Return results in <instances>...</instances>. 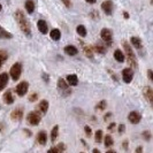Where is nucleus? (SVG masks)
Returning a JSON list of instances; mask_svg holds the SVG:
<instances>
[{
    "label": "nucleus",
    "instance_id": "f257e3e1",
    "mask_svg": "<svg viewBox=\"0 0 153 153\" xmlns=\"http://www.w3.org/2000/svg\"><path fill=\"white\" fill-rule=\"evenodd\" d=\"M15 19L17 23H19V25H20V28H21V30L27 35V36H30L31 33V29H30V24H29V21L27 20V17L24 16L21 10H17L15 13Z\"/></svg>",
    "mask_w": 153,
    "mask_h": 153
},
{
    "label": "nucleus",
    "instance_id": "f03ea898",
    "mask_svg": "<svg viewBox=\"0 0 153 153\" xmlns=\"http://www.w3.org/2000/svg\"><path fill=\"white\" fill-rule=\"evenodd\" d=\"M123 48L126 51V56L128 59V63L130 65L132 68H136L137 67V62H136V56H135V53L132 52L130 45L128 43H123Z\"/></svg>",
    "mask_w": 153,
    "mask_h": 153
},
{
    "label": "nucleus",
    "instance_id": "7ed1b4c3",
    "mask_svg": "<svg viewBox=\"0 0 153 153\" xmlns=\"http://www.w3.org/2000/svg\"><path fill=\"white\" fill-rule=\"evenodd\" d=\"M21 73H22V65L20 62L17 63H14L10 68V76L14 81H17L20 76H21Z\"/></svg>",
    "mask_w": 153,
    "mask_h": 153
},
{
    "label": "nucleus",
    "instance_id": "20e7f679",
    "mask_svg": "<svg viewBox=\"0 0 153 153\" xmlns=\"http://www.w3.org/2000/svg\"><path fill=\"white\" fill-rule=\"evenodd\" d=\"M40 120H42V116H40L39 112H31L28 115V122L30 123L31 126H37V124H39Z\"/></svg>",
    "mask_w": 153,
    "mask_h": 153
},
{
    "label": "nucleus",
    "instance_id": "39448f33",
    "mask_svg": "<svg viewBox=\"0 0 153 153\" xmlns=\"http://www.w3.org/2000/svg\"><path fill=\"white\" fill-rule=\"evenodd\" d=\"M28 88H29V84H28L27 82H21V83H19L17 86L15 88L16 94L20 96V97H23V96L28 92Z\"/></svg>",
    "mask_w": 153,
    "mask_h": 153
},
{
    "label": "nucleus",
    "instance_id": "423d86ee",
    "mask_svg": "<svg viewBox=\"0 0 153 153\" xmlns=\"http://www.w3.org/2000/svg\"><path fill=\"white\" fill-rule=\"evenodd\" d=\"M134 77V70L131 68H124L122 70V78L126 83H130Z\"/></svg>",
    "mask_w": 153,
    "mask_h": 153
},
{
    "label": "nucleus",
    "instance_id": "0eeeda50",
    "mask_svg": "<svg viewBox=\"0 0 153 153\" xmlns=\"http://www.w3.org/2000/svg\"><path fill=\"white\" fill-rule=\"evenodd\" d=\"M100 36H101V38H102L104 42H106V43H108V44H111L113 35H112V31L109 30V29H107V28L102 29L101 32H100Z\"/></svg>",
    "mask_w": 153,
    "mask_h": 153
},
{
    "label": "nucleus",
    "instance_id": "6e6552de",
    "mask_svg": "<svg viewBox=\"0 0 153 153\" xmlns=\"http://www.w3.org/2000/svg\"><path fill=\"white\" fill-rule=\"evenodd\" d=\"M101 8H102V10L105 12V14H107V15H112L114 6H113V2H112L111 0H107V1H104V2H102Z\"/></svg>",
    "mask_w": 153,
    "mask_h": 153
},
{
    "label": "nucleus",
    "instance_id": "1a4fd4ad",
    "mask_svg": "<svg viewBox=\"0 0 153 153\" xmlns=\"http://www.w3.org/2000/svg\"><path fill=\"white\" fill-rule=\"evenodd\" d=\"M58 86H59V89L63 92V94H65V96H67V94H69V93L71 92L70 90H69L68 83H67L65 79H62V78H60V79L58 81Z\"/></svg>",
    "mask_w": 153,
    "mask_h": 153
},
{
    "label": "nucleus",
    "instance_id": "9d476101",
    "mask_svg": "<svg viewBox=\"0 0 153 153\" xmlns=\"http://www.w3.org/2000/svg\"><path fill=\"white\" fill-rule=\"evenodd\" d=\"M128 119H129V121H130L131 123H134V124H137L139 121H140V119H142V116H140V114L138 113V112H131L130 114H129V116H128Z\"/></svg>",
    "mask_w": 153,
    "mask_h": 153
},
{
    "label": "nucleus",
    "instance_id": "9b49d317",
    "mask_svg": "<svg viewBox=\"0 0 153 153\" xmlns=\"http://www.w3.org/2000/svg\"><path fill=\"white\" fill-rule=\"evenodd\" d=\"M22 116H23V108L19 107L12 112V119L15 120V121H20L22 119Z\"/></svg>",
    "mask_w": 153,
    "mask_h": 153
},
{
    "label": "nucleus",
    "instance_id": "f8f14e48",
    "mask_svg": "<svg viewBox=\"0 0 153 153\" xmlns=\"http://www.w3.org/2000/svg\"><path fill=\"white\" fill-rule=\"evenodd\" d=\"M8 83V75L6 73H2L0 74V91L5 89V86Z\"/></svg>",
    "mask_w": 153,
    "mask_h": 153
},
{
    "label": "nucleus",
    "instance_id": "ddd939ff",
    "mask_svg": "<svg viewBox=\"0 0 153 153\" xmlns=\"http://www.w3.org/2000/svg\"><path fill=\"white\" fill-rule=\"evenodd\" d=\"M37 27H38V30L43 33V35H45L47 33V30H48V28H47V24L44 20H39L38 23H37Z\"/></svg>",
    "mask_w": 153,
    "mask_h": 153
},
{
    "label": "nucleus",
    "instance_id": "4468645a",
    "mask_svg": "<svg viewBox=\"0 0 153 153\" xmlns=\"http://www.w3.org/2000/svg\"><path fill=\"white\" fill-rule=\"evenodd\" d=\"M46 140H47V135H46L45 131H39L38 137H37V142H38L40 145H45Z\"/></svg>",
    "mask_w": 153,
    "mask_h": 153
},
{
    "label": "nucleus",
    "instance_id": "2eb2a0df",
    "mask_svg": "<svg viewBox=\"0 0 153 153\" xmlns=\"http://www.w3.org/2000/svg\"><path fill=\"white\" fill-rule=\"evenodd\" d=\"M144 96L146 97V99L152 104L153 102V91L150 86H146L145 89H144Z\"/></svg>",
    "mask_w": 153,
    "mask_h": 153
},
{
    "label": "nucleus",
    "instance_id": "dca6fc26",
    "mask_svg": "<svg viewBox=\"0 0 153 153\" xmlns=\"http://www.w3.org/2000/svg\"><path fill=\"white\" fill-rule=\"evenodd\" d=\"M65 52L68 54V55H76L78 50H77L75 46L73 45H67L65 47Z\"/></svg>",
    "mask_w": 153,
    "mask_h": 153
},
{
    "label": "nucleus",
    "instance_id": "f3484780",
    "mask_svg": "<svg viewBox=\"0 0 153 153\" xmlns=\"http://www.w3.org/2000/svg\"><path fill=\"white\" fill-rule=\"evenodd\" d=\"M67 83H68V85H70V86L77 85L78 79H77L76 75H68V76H67Z\"/></svg>",
    "mask_w": 153,
    "mask_h": 153
},
{
    "label": "nucleus",
    "instance_id": "a211bd4d",
    "mask_svg": "<svg viewBox=\"0 0 153 153\" xmlns=\"http://www.w3.org/2000/svg\"><path fill=\"white\" fill-rule=\"evenodd\" d=\"M114 58H115V60L116 61H119V62H123L124 61V53H123L121 50H116L114 52Z\"/></svg>",
    "mask_w": 153,
    "mask_h": 153
},
{
    "label": "nucleus",
    "instance_id": "6ab92c4d",
    "mask_svg": "<svg viewBox=\"0 0 153 153\" xmlns=\"http://www.w3.org/2000/svg\"><path fill=\"white\" fill-rule=\"evenodd\" d=\"M25 9H27V12H28L29 14H32V13H33V10H35V4H33L32 0H27V1H25Z\"/></svg>",
    "mask_w": 153,
    "mask_h": 153
},
{
    "label": "nucleus",
    "instance_id": "aec40b11",
    "mask_svg": "<svg viewBox=\"0 0 153 153\" xmlns=\"http://www.w3.org/2000/svg\"><path fill=\"white\" fill-rule=\"evenodd\" d=\"M4 101H5L6 104H13V102H14V97H13L12 92L7 91L4 94Z\"/></svg>",
    "mask_w": 153,
    "mask_h": 153
},
{
    "label": "nucleus",
    "instance_id": "412c9836",
    "mask_svg": "<svg viewBox=\"0 0 153 153\" xmlns=\"http://www.w3.org/2000/svg\"><path fill=\"white\" fill-rule=\"evenodd\" d=\"M13 37V35L10 32H8L7 30H5L4 28L0 27V38H4V39H9Z\"/></svg>",
    "mask_w": 153,
    "mask_h": 153
},
{
    "label": "nucleus",
    "instance_id": "4be33fe9",
    "mask_svg": "<svg viewBox=\"0 0 153 153\" xmlns=\"http://www.w3.org/2000/svg\"><path fill=\"white\" fill-rule=\"evenodd\" d=\"M50 36H51V38L53 39V40H59V39L61 38V32L58 29H53V30L51 31Z\"/></svg>",
    "mask_w": 153,
    "mask_h": 153
},
{
    "label": "nucleus",
    "instance_id": "5701e85b",
    "mask_svg": "<svg viewBox=\"0 0 153 153\" xmlns=\"http://www.w3.org/2000/svg\"><path fill=\"white\" fill-rule=\"evenodd\" d=\"M39 111L42 112V113H46L47 112V109H48V102H47V100H42L40 102H39Z\"/></svg>",
    "mask_w": 153,
    "mask_h": 153
},
{
    "label": "nucleus",
    "instance_id": "b1692460",
    "mask_svg": "<svg viewBox=\"0 0 153 153\" xmlns=\"http://www.w3.org/2000/svg\"><path fill=\"white\" fill-rule=\"evenodd\" d=\"M131 44L135 46L136 48H142V42L138 37H131Z\"/></svg>",
    "mask_w": 153,
    "mask_h": 153
},
{
    "label": "nucleus",
    "instance_id": "393cba45",
    "mask_svg": "<svg viewBox=\"0 0 153 153\" xmlns=\"http://www.w3.org/2000/svg\"><path fill=\"white\" fill-rule=\"evenodd\" d=\"M76 31L81 37H85L86 36V29H85L84 25H78L76 28Z\"/></svg>",
    "mask_w": 153,
    "mask_h": 153
},
{
    "label": "nucleus",
    "instance_id": "a878e982",
    "mask_svg": "<svg viewBox=\"0 0 153 153\" xmlns=\"http://www.w3.org/2000/svg\"><path fill=\"white\" fill-rule=\"evenodd\" d=\"M58 132H59V127H58V126H54L52 131H51V140H55V139H56Z\"/></svg>",
    "mask_w": 153,
    "mask_h": 153
},
{
    "label": "nucleus",
    "instance_id": "bb28decb",
    "mask_svg": "<svg viewBox=\"0 0 153 153\" xmlns=\"http://www.w3.org/2000/svg\"><path fill=\"white\" fill-rule=\"evenodd\" d=\"M113 144H114V142H113L112 136L106 135V137H105V146H106V147H109V146H112Z\"/></svg>",
    "mask_w": 153,
    "mask_h": 153
},
{
    "label": "nucleus",
    "instance_id": "cd10ccee",
    "mask_svg": "<svg viewBox=\"0 0 153 153\" xmlns=\"http://www.w3.org/2000/svg\"><path fill=\"white\" fill-rule=\"evenodd\" d=\"M94 139H96V142L100 143V142H101V139H102V131H101V130H97Z\"/></svg>",
    "mask_w": 153,
    "mask_h": 153
},
{
    "label": "nucleus",
    "instance_id": "c85d7f7f",
    "mask_svg": "<svg viewBox=\"0 0 153 153\" xmlns=\"http://www.w3.org/2000/svg\"><path fill=\"white\" fill-rule=\"evenodd\" d=\"M106 105H107V102H106L105 100H102V101H100L99 104L97 105V109H99V111H102V109H105Z\"/></svg>",
    "mask_w": 153,
    "mask_h": 153
},
{
    "label": "nucleus",
    "instance_id": "c756f323",
    "mask_svg": "<svg viewBox=\"0 0 153 153\" xmlns=\"http://www.w3.org/2000/svg\"><path fill=\"white\" fill-rule=\"evenodd\" d=\"M84 51H85V55H86V56H89V58H92V56H93L92 50L90 47H84Z\"/></svg>",
    "mask_w": 153,
    "mask_h": 153
},
{
    "label": "nucleus",
    "instance_id": "7c9ffc66",
    "mask_svg": "<svg viewBox=\"0 0 153 153\" xmlns=\"http://www.w3.org/2000/svg\"><path fill=\"white\" fill-rule=\"evenodd\" d=\"M8 58V55L7 53L5 52V51H0V60L4 62V61H6V59Z\"/></svg>",
    "mask_w": 153,
    "mask_h": 153
},
{
    "label": "nucleus",
    "instance_id": "2f4dec72",
    "mask_svg": "<svg viewBox=\"0 0 153 153\" xmlns=\"http://www.w3.org/2000/svg\"><path fill=\"white\" fill-rule=\"evenodd\" d=\"M143 137L145 138L146 140H150L151 139V132L150 131H144L143 132Z\"/></svg>",
    "mask_w": 153,
    "mask_h": 153
},
{
    "label": "nucleus",
    "instance_id": "473e14b6",
    "mask_svg": "<svg viewBox=\"0 0 153 153\" xmlns=\"http://www.w3.org/2000/svg\"><path fill=\"white\" fill-rule=\"evenodd\" d=\"M96 50H97V52H99V53H101V54L105 53V47H102V46L97 45L96 46Z\"/></svg>",
    "mask_w": 153,
    "mask_h": 153
},
{
    "label": "nucleus",
    "instance_id": "72a5a7b5",
    "mask_svg": "<svg viewBox=\"0 0 153 153\" xmlns=\"http://www.w3.org/2000/svg\"><path fill=\"white\" fill-rule=\"evenodd\" d=\"M56 150H58V152L59 153L65 152V145H63V144H59L58 147H56Z\"/></svg>",
    "mask_w": 153,
    "mask_h": 153
},
{
    "label": "nucleus",
    "instance_id": "f704fd0d",
    "mask_svg": "<svg viewBox=\"0 0 153 153\" xmlns=\"http://www.w3.org/2000/svg\"><path fill=\"white\" fill-rule=\"evenodd\" d=\"M84 131H85V134L88 135V136H91V128L90 127H88V126H85V128H84Z\"/></svg>",
    "mask_w": 153,
    "mask_h": 153
},
{
    "label": "nucleus",
    "instance_id": "c9c22d12",
    "mask_svg": "<svg viewBox=\"0 0 153 153\" xmlns=\"http://www.w3.org/2000/svg\"><path fill=\"white\" fill-rule=\"evenodd\" d=\"M29 100H30V101H35V100H37V93L31 94L30 97H29Z\"/></svg>",
    "mask_w": 153,
    "mask_h": 153
},
{
    "label": "nucleus",
    "instance_id": "e433bc0d",
    "mask_svg": "<svg viewBox=\"0 0 153 153\" xmlns=\"http://www.w3.org/2000/svg\"><path fill=\"white\" fill-rule=\"evenodd\" d=\"M124 130H126V126H123V124H120V127H119V132H120V134H122Z\"/></svg>",
    "mask_w": 153,
    "mask_h": 153
},
{
    "label": "nucleus",
    "instance_id": "4c0bfd02",
    "mask_svg": "<svg viewBox=\"0 0 153 153\" xmlns=\"http://www.w3.org/2000/svg\"><path fill=\"white\" fill-rule=\"evenodd\" d=\"M48 153H59V152H58L56 147H52V149H50V150H48Z\"/></svg>",
    "mask_w": 153,
    "mask_h": 153
},
{
    "label": "nucleus",
    "instance_id": "58836bf2",
    "mask_svg": "<svg viewBox=\"0 0 153 153\" xmlns=\"http://www.w3.org/2000/svg\"><path fill=\"white\" fill-rule=\"evenodd\" d=\"M61 1L67 6V7H70V1H69V0H61Z\"/></svg>",
    "mask_w": 153,
    "mask_h": 153
},
{
    "label": "nucleus",
    "instance_id": "ea45409f",
    "mask_svg": "<svg viewBox=\"0 0 153 153\" xmlns=\"http://www.w3.org/2000/svg\"><path fill=\"white\" fill-rule=\"evenodd\" d=\"M149 78L153 81V75H152V70H149Z\"/></svg>",
    "mask_w": 153,
    "mask_h": 153
},
{
    "label": "nucleus",
    "instance_id": "a19ab883",
    "mask_svg": "<svg viewBox=\"0 0 153 153\" xmlns=\"http://www.w3.org/2000/svg\"><path fill=\"white\" fill-rule=\"evenodd\" d=\"M123 149H126V150L128 149V142H127V140H126V142H123Z\"/></svg>",
    "mask_w": 153,
    "mask_h": 153
},
{
    "label": "nucleus",
    "instance_id": "79ce46f5",
    "mask_svg": "<svg viewBox=\"0 0 153 153\" xmlns=\"http://www.w3.org/2000/svg\"><path fill=\"white\" fill-rule=\"evenodd\" d=\"M142 151H143V149L139 146V147H137V150H136V153H142Z\"/></svg>",
    "mask_w": 153,
    "mask_h": 153
},
{
    "label": "nucleus",
    "instance_id": "37998d69",
    "mask_svg": "<svg viewBox=\"0 0 153 153\" xmlns=\"http://www.w3.org/2000/svg\"><path fill=\"white\" fill-rule=\"evenodd\" d=\"M114 127H115V123H111V124H109V127H108V129H111V130H112Z\"/></svg>",
    "mask_w": 153,
    "mask_h": 153
},
{
    "label": "nucleus",
    "instance_id": "c03bdc74",
    "mask_svg": "<svg viewBox=\"0 0 153 153\" xmlns=\"http://www.w3.org/2000/svg\"><path fill=\"white\" fill-rule=\"evenodd\" d=\"M85 1H86V2H89V4H94L97 0H85Z\"/></svg>",
    "mask_w": 153,
    "mask_h": 153
},
{
    "label": "nucleus",
    "instance_id": "a18cd8bd",
    "mask_svg": "<svg viewBox=\"0 0 153 153\" xmlns=\"http://www.w3.org/2000/svg\"><path fill=\"white\" fill-rule=\"evenodd\" d=\"M111 115H112L111 113H108V114L105 115V120H107V119H109V117H111Z\"/></svg>",
    "mask_w": 153,
    "mask_h": 153
},
{
    "label": "nucleus",
    "instance_id": "49530a36",
    "mask_svg": "<svg viewBox=\"0 0 153 153\" xmlns=\"http://www.w3.org/2000/svg\"><path fill=\"white\" fill-rule=\"evenodd\" d=\"M93 153H100V151L98 149H94V150H93Z\"/></svg>",
    "mask_w": 153,
    "mask_h": 153
},
{
    "label": "nucleus",
    "instance_id": "de8ad7c7",
    "mask_svg": "<svg viewBox=\"0 0 153 153\" xmlns=\"http://www.w3.org/2000/svg\"><path fill=\"white\" fill-rule=\"evenodd\" d=\"M123 15H124V17H126V19H128V17H129V14H128V13H124Z\"/></svg>",
    "mask_w": 153,
    "mask_h": 153
},
{
    "label": "nucleus",
    "instance_id": "09e8293b",
    "mask_svg": "<svg viewBox=\"0 0 153 153\" xmlns=\"http://www.w3.org/2000/svg\"><path fill=\"white\" fill-rule=\"evenodd\" d=\"M106 153H116V152H115V151H107Z\"/></svg>",
    "mask_w": 153,
    "mask_h": 153
},
{
    "label": "nucleus",
    "instance_id": "8fccbe9b",
    "mask_svg": "<svg viewBox=\"0 0 153 153\" xmlns=\"http://www.w3.org/2000/svg\"><path fill=\"white\" fill-rule=\"evenodd\" d=\"M2 63H4V62H2V61H1V60H0V67L2 66Z\"/></svg>",
    "mask_w": 153,
    "mask_h": 153
},
{
    "label": "nucleus",
    "instance_id": "3c124183",
    "mask_svg": "<svg viewBox=\"0 0 153 153\" xmlns=\"http://www.w3.org/2000/svg\"><path fill=\"white\" fill-rule=\"evenodd\" d=\"M0 10H1V5H0Z\"/></svg>",
    "mask_w": 153,
    "mask_h": 153
}]
</instances>
